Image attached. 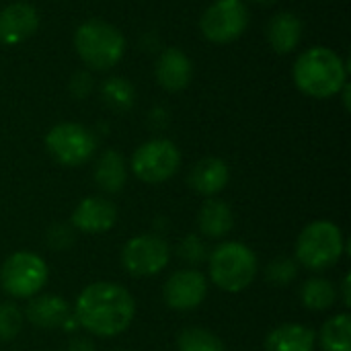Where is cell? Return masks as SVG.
Instances as JSON below:
<instances>
[{"instance_id":"26","label":"cell","mask_w":351,"mask_h":351,"mask_svg":"<svg viewBox=\"0 0 351 351\" xmlns=\"http://www.w3.org/2000/svg\"><path fill=\"white\" fill-rule=\"evenodd\" d=\"M23 329V313L12 302H0V341H12Z\"/></svg>"},{"instance_id":"15","label":"cell","mask_w":351,"mask_h":351,"mask_svg":"<svg viewBox=\"0 0 351 351\" xmlns=\"http://www.w3.org/2000/svg\"><path fill=\"white\" fill-rule=\"evenodd\" d=\"M228 179H230L228 165L216 156L202 158L199 162H195V167L189 173L191 189L199 195H206V197L218 195L228 185Z\"/></svg>"},{"instance_id":"8","label":"cell","mask_w":351,"mask_h":351,"mask_svg":"<svg viewBox=\"0 0 351 351\" xmlns=\"http://www.w3.org/2000/svg\"><path fill=\"white\" fill-rule=\"evenodd\" d=\"M181 167V152L171 140H150L132 156V171L144 183H165Z\"/></svg>"},{"instance_id":"2","label":"cell","mask_w":351,"mask_h":351,"mask_svg":"<svg viewBox=\"0 0 351 351\" xmlns=\"http://www.w3.org/2000/svg\"><path fill=\"white\" fill-rule=\"evenodd\" d=\"M294 82L308 97L329 99L348 82V66L333 49L311 47L294 64Z\"/></svg>"},{"instance_id":"27","label":"cell","mask_w":351,"mask_h":351,"mask_svg":"<svg viewBox=\"0 0 351 351\" xmlns=\"http://www.w3.org/2000/svg\"><path fill=\"white\" fill-rule=\"evenodd\" d=\"M177 255H179L183 261H187V263H191V265H197V263L206 261V257H208V247H206V243H204L197 234H189V237H185V239L179 243Z\"/></svg>"},{"instance_id":"9","label":"cell","mask_w":351,"mask_h":351,"mask_svg":"<svg viewBox=\"0 0 351 351\" xmlns=\"http://www.w3.org/2000/svg\"><path fill=\"white\" fill-rule=\"evenodd\" d=\"M249 25V8L243 0H216L206 8L199 29L214 43H230L239 39Z\"/></svg>"},{"instance_id":"22","label":"cell","mask_w":351,"mask_h":351,"mask_svg":"<svg viewBox=\"0 0 351 351\" xmlns=\"http://www.w3.org/2000/svg\"><path fill=\"white\" fill-rule=\"evenodd\" d=\"M321 346L325 351H351V317L348 313L337 315L323 325Z\"/></svg>"},{"instance_id":"19","label":"cell","mask_w":351,"mask_h":351,"mask_svg":"<svg viewBox=\"0 0 351 351\" xmlns=\"http://www.w3.org/2000/svg\"><path fill=\"white\" fill-rule=\"evenodd\" d=\"M197 228L208 239H222L234 228V214L222 199H208L197 214Z\"/></svg>"},{"instance_id":"6","label":"cell","mask_w":351,"mask_h":351,"mask_svg":"<svg viewBox=\"0 0 351 351\" xmlns=\"http://www.w3.org/2000/svg\"><path fill=\"white\" fill-rule=\"evenodd\" d=\"M47 282V265L45 261L31 253L19 251L12 253L0 269V284L4 292L14 298H33Z\"/></svg>"},{"instance_id":"14","label":"cell","mask_w":351,"mask_h":351,"mask_svg":"<svg viewBox=\"0 0 351 351\" xmlns=\"http://www.w3.org/2000/svg\"><path fill=\"white\" fill-rule=\"evenodd\" d=\"M154 76L156 82L171 93L183 90L193 76V64L187 58L185 51H181L179 47H167L154 66Z\"/></svg>"},{"instance_id":"11","label":"cell","mask_w":351,"mask_h":351,"mask_svg":"<svg viewBox=\"0 0 351 351\" xmlns=\"http://www.w3.org/2000/svg\"><path fill=\"white\" fill-rule=\"evenodd\" d=\"M208 294V280L197 269H179L175 271L165 288L162 296L169 308L175 311H191L197 308Z\"/></svg>"},{"instance_id":"30","label":"cell","mask_w":351,"mask_h":351,"mask_svg":"<svg viewBox=\"0 0 351 351\" xmlns=\"http://www.w3.org/2000/svg\"><path fill=\"white\" fill-rule=\"evenodd\" d=\"M66 351H95V346H93L86 337H74V339L68 343Z\"/></svg>"},{"instance_id":"17","label":"cell","mask_w":351,"mask_h":351,"mask_svg":"<svg viewBox=\"0 0 351 351\" xmlns=\"http://www.w3.org/2000/svg\"><path fill=\"white\" fill-rule=\"evenodd\" d=\"M315 348L317 333L298 323L282 325L265 339V351H315Z\"/></svg>"},{"instance_id":"3","label":"cell","mask_w":351,"mask_h":351,"mask_svg":"<svg viewBox=\"0 0 351 351\" xmlns=\"http://www.w3.org/2000/svg\"><path fill=\"white\" fill-rule=\"evenodd\" d=\"M74 47L80 60L93 70H109L123 58L125 39L111 23L93 19L82 23L74 33Z\"/></svg>"},{"instance_id":"20","label":"cell","mask_w":351,"mask_h":351,"mask_svg":"<svg viewBox=\"0 0 351 351\" xmlns=\"http://www.w3.org/2000/svg\"><path fill=\"white\" fill-rule=\"evenodd\" d=\"M128 179L123 156L117 150H105L95 167V181L107 193H117L123 189Z\"/></svg>"},{"instance_id":"10","label":"cell","mask_w":351,"mask_h":351,"mask_svg":"<svg viewBox=\"0 0 351 351\" xmlns=\"http://www.w3.org/2000/svg\"><path fill=\"white\" fill-rule=\"evenodd\" d=\"M171 261V247L156 234H142L128 241L121 251V263L134 278H150L160 274Z\"/></svg>"},{"instance_id":"23","label":"cell","mask_w":351,"mask_h":351,"mask_svg":"<svg viewBox=\"0 0 351 351\" xmlns=\"http://www.w3.org/2000/svg\"><path fill=\"white\" fill-rule=\"evenodd\" d=\"M337 292L333 284L325 278H313L308 280L300 290V300L308 311H327L335 304Z\"/></svg>"},{"instance_id":"28","label":"cell","mask_w":351,"mask_h":351,"mask_svg":"<svg viewBox=\"0 0 351 351\" xmlns=\"http://www.w3.org/2000/svg\"><path fill=\"white\" fill-rule=\"evenodd\" d=\"M74 243V232L66 224H56L47 232V245L56 251H64Z\"/></svg>"},{"instance_id":"4","label":"cell","mask_w":351,"mask_h":351,"mask_svg":"<svg viewBox=\"0 0 351 351\" xmlns=\"http://www.w3.org/2000/svg\"><path fill=\"white\" fill-rule=\"evenodd\" d=\"M257 257L243 243H222L210 253L212 282L230 294L247 290L257 276Z\"/></svg>"},{"instance_id":"31","label":"cell","mask_w":351,"mask_h":351,"mask_svg":"<svg viewBox=\"0 0 351 351\" xmlns=\"http://www.w3.org/2000/svg\"><path fill=\"white\" fill-rule=\"evenodd\" d=\"M341 290H343V304L350 308L351 306V296H350V276L343 278V284H341Z\"/></svg>"},{"instance_id":"1","label":"cell","mask_w":351,"mask_h":351,"mask_svg":"<svg viewBox=\"0 0 351 351\" xmlns=\"http://www.w3.org/2000/svg\"><path fill=\"white\" fill-rule=\"evenodd\" d=\"M136 317L132 294L113 282H97L86 286L74 306L76 323L93 335L115 337L123 333Z\"/></svg>"},{"instance_id":"32","label":"cell","mask_w":351,"mask_h":351,"mask_svg":"<svg viewBox=\"0 0 351 351\" xmlns=\"http://www.w3.org/2000/svg\"><path fill=\"white\" fill-rule=\"evenodd\" d=\"M341 90H343V103H346V109H350V82H346V84L341 86Z\"/></svg>"},{"instance_id":"13","label":"cell","mask_w":351,"mask_h":351,"mask_svg":"<svg viewBox=\"0 0 351 351\" xmlns=\"http://www.w3.org/2000/svg\"><path fill=\"white\" fill-rule=\"evenodd\" d=\"M117 220V208L105 197H84L72 212V226L80 232L101 234L113 228Z\"/></svg>"},{"instance_id":"16","label":"cell","mask_w":351,"mask_h":351,"mask_svg":"<svg viewBox=\"0 0 351 351\" xmlns=\"http://www.w3.org/2000/svg\"><path fill=\"white\" fill-rule=\"evenodd\" d=\"M27 319L35 327L41 329H56L64 327L70 321V306L62 296H37L29 302L27 306Z\"/></svg>"},{"instance_id":"33","label":"cell","mask_w":351,"mask_h":351,"mask_svg":"<svg viewBox=\"0 0 351 351\" xmlns=\"http://www.w3.org/2000/svg\"><path fill=\"white\" fill-rule=\"evenodd\" d=\"M251 2L261 4V6H269V4H274V2H278V0H251Z\"/></svg>"},{"instance_id":"24","label":"cell","mask_w":351,"mask_h":351,"mask_svg":"<svg viewBox=\"0 0 351 351\" xmlns=\"http://www.w3.org/2000/svg\"><path fill=\"white\" fill-rule=\"evenodd\" d=\"M179 351H226L224 341L208 329L189 327L183 329L177 339Z\"/></svg>"},{"instance_id":"25","label":"cell","mask_w":351,"mask_h":351,"mask_svg":"<svg viewBox=\"0 0 351 351\" xmlns=\"http://www.w3.org/2000/svg\"><path fill=\"white\" fill-rule=\"evenodd\" d=\"M296 276H298V265L290 257H278L265 269V278L274 286H288L296 280Z\"/></svg>"},{"instance_id":"21","label":"cell","mask_w":351,"mask_h":351,"mask_svg":"<svg viewBox=\"0 0 351 351\" xmlns=\"http://www.w3.org/2000/svg\"><path fill=\"white\" fill-rule=\"evenodd\" d=\"M101 99L111 111L123 113L134 105L136 90L130 80H125L121 76H111L101 84Z\"/></svg>"},{"instance_id":"7","label":"cell","mask_w":351,"mask_h":351,"mask_svg":"<svg viewBox=\"0 0 351 351\" xmlns=\"http://www.w3.org/2000/svg\"><path fill=\"white\" fill-rule=\"evenodd\" d=\"M45 148L64 167H80L95 154L97 142L90 130L80 123H58L45 136Z\"/></svg>"},{"instance_id":"29","label":"cell","mask_w":351,"mask_h":351,"mask_svg":"<svg viewBox=\"0 0 351 351\" xmlns=\"http://www.w3.org/2000/svg\"><path fill=\"white\" fill-rule=\"evenodd\" d=\"M90 88H93V78H90L86 72H78V74L72 76V80H70V90H72L74 97L84 99V97L90 93Z\"/></svg>"},{"instance_id":"18","label":"cell","mask_w":351,"mask_h":351,"mask_svg":"<svg viewBox=\"0 0 351 351\" xmlns=\"http://www.w3.org/2000/svg\"><path fill=\"white\" fill-rule=\"evenodd\" d=\"M302 39V21L294 12H278L267 23V41L278 53H290Z\"/></svg>"},{"instance_id":"5","label":"cell","mask_w":351,"mask_h":351,"mask_svg":"<svg viewBox=\"0 0 351 351\" xmlns=\"http://www.w3.org/2000/svg\"><path fill=\"white\" fill-rule=\"evenodd\" d=\"M343 234L329 220L311 222L296 241V259L311 271H325L343 255Z\"/></svg>"},{"instance_id":"12","label":"cell","mask_w":351,"mask_h":351,"mask_svg":"<svg viewBox=\"0 0 351 351\" xmlns=\"http://www.w3.org/2000/svg\"><path fill=\"white\" fill-rule=\"evenodd\" d=\"M39 27V12L33 4L12 2L0 10V43L19 45Z\"/></svg>"}]
</instances>
